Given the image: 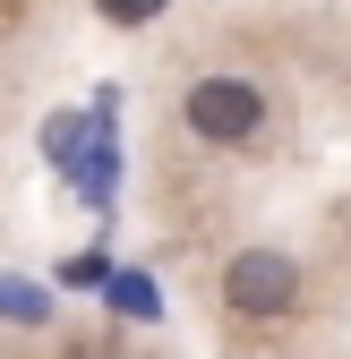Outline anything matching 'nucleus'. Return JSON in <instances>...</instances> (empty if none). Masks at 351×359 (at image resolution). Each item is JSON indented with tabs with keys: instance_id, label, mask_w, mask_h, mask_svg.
<instances>
[{
	"instance_id": "1",
	"label": "nucleus",
	"mask_w": 351,
	"mask_h": 359,
	"mask_svg": "<svg viewBox=\"0 0 351 359\" xmlns=\"http://www.w3.org/2000/svg\"><path fill=\"white\" fill-rule=\"evenodd\" d=\"M223 308L232 317H291L300 308V265L283 248H240L223 265Z\"/></svg>"
},
{
	"instance_id": "2",
	"label": "nucleus",
	"mask_w": 351,
	"mask_h": 359,
	"mask_svg": "<svg viewBox=\"0 0 351 359\" xmlns=\"http://www.w3.org/2000/svg\"><path fill=\"white\" fill-rule=\"evenodd\" d=\"M180 111H189V128L206 146H249L257 128H266V95H257L249 77H197Z\"/></svg>"
},
{
	"instance_id": "3",
	"label": "nucleus",
	"mask_w": 351,
	"mask_h": 359,
	"mask_svg": "<svg viewBox=\"0 0 351 359\" xmlns=\"http://www.w3.org/2000/svg\"><path fill=\"white\" fill-rule=\"evenodd\" d=\"M154 9H163V0H103V18H120V26H146Z\"/></svg>"
}]
</instances>
